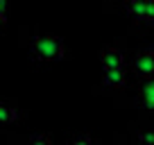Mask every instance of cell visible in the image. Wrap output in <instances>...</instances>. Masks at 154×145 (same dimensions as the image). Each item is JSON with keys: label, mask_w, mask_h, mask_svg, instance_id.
<instances>
[{"label": "cell", "mask_w": 154, "mask_h": 145, "mask_svg": "<svg viewBox=\"0 0 154 145\" xmlns=\"http://www.w3.org/2000/svg\"><path fill=\"white\" fill-rule=\"evenodd\" d=\"M32 57L36 61H59L66 57V45L54 34H41L32 41Z\"/></svg>", "instance_id": "1"}, {"label": "cell", "mask_w": 154, "mask_h": 145, "mask_svg": "<svg viewBox=\"0 0 154 145\" xmlns=\"http://www.w3.org/2000/svg\"><path fill=\"white\" fill-rule=\"evenodd\" d=\"M134 72H136V77H140V79L154 77V50L152 48H143V50L136 52Z\"/></svg>", "instance_id": "2"}, {"label": "cell", "mask_w": 154, "mask_h": 145, "mask_svg": "<svg viewBox=\"0 0 154 145\" xmlns=\"http://www.w3.org/2000/svg\"><path fill=\"white\" fill-rule=\"evenodd\" d=\"M100 61H102V66H104V70L125 68V54H122L120 48H116V45H106V48L100 50Z\"/></svg>", "instance_id": "3"}, {"label": "cell", "mask_w": 154, "mask_h": 145, "mask_svg": "<svg viewBox=\"0 0 154 145\" xmlns=\"http://www.w3.org/2000/svg\"><path fill=\"white\" fill-rule=\"evenodd\" d=\"M102 84L109 88H122L127 84V70L125 68H111V70H104L102 75Z\"/></svg>", "instance_id": "4"}, {"label": "cell", "mask_w": 154, "mask_h": 145, "mask_svg": "<svg viewBox=\"0 0 154 145\" xmlns=\"http://www.w3.org/2000/svg\"><path fill=\"white\" fill-rule=\"evenodd\" d=\"M138 104L152 111L154 109V77L143 79L138 86Z\"/></svg>", "instance_id": "5"}, {"label": "cell", "mask_w": 154, "mask_h": 145, "mask_svg": "<svg viewBox=\"0 0 154 145\" xmlns=\"http://www.w3.org/2000/svg\"><path fill=\"white\" fill-rule=\"evenodd\" d=\"M20 116L18 106L11 104V102L7 100H0V125H11V122H16Z\"/></svg>", "instance_id": "6"}, {"label": "cell", "mask_w": 154, "mask_h": 145, "mask_svg": "<svg viewBox=\"0 0 154 145\" xmlns=\"http://www.w3.org/2000/svg\"><path fill=\"white\" fill-rule=\"evenodd\" d=\"M125 9L131 14V18H136V20L143 23V18H145V0H127Z\"/></svg>", "instance_id": "7"}, {"label": "cell", "mask_w": 154, "mask_h": 145, "mask_svg": "<svg viewBox=\"0 0 154 145\" xmlns=\"http://www.w3.org/2000/svg\"><path fill=\"white\" fill-rule=\"evenodd\" d=\"M136 138L143 145H154V127H143V129L136 134Z\"/></svg>", "instance_id": "8"}, {"label": "cell", "mask_w": 154, "mask_h": 145, "mask_svg": "<svg viewBox=\"0 0 154 145\" xmlns=\"http://www.w3.org/2000/svg\"><path fill=\"white\" fill-rule=\"evenodd\" d=\"M66 145H97V140L93 138L91 134H77V136H72Z\"/></svg>", "instance_id": "9"}, {"label": "cell", "mask_w": 154, "mask_h": 145, "mask_svg": "<svg viewBox=\"0 0 154 145\" xmlns=\"http://www.w3.org/2000/svg\"><path fill=\"white\" fill-rule=\"evenodd\" d=\"M27 145H54L52 138H50L48 134H34L32 138L27 140Z\"/></svg>", "instance_id": "10"}, {"label": "cell", "mask_w": 154, "mask_h": 145, "mask_svg": "<svg viewBox=\"0 0 154 145\" xmlns=\"http://www.w3.org/2000/svg\"><path fill=\"white\" fill-rule=\"evenodd\" d=\"M143 23L154 25V0H145V18Z\"/></svg>", "instance_id": "11"}, {"label": "cell", "mask_w": 154, "mask_h": 145, "mask_svg": "<svg viewBox=\"0 0 154 145\" xmlns=\"http://www.w3.org/2000/svg\"><path fill=\"white\" fill-rule=\"evenodd\" d=\"M0 14H7V2L5 0H0Z\"/></svg>", "instance_id": "12"}, {"label": "cell", "mask_w": 154, "mask_h": 145, "mask_svg": "<svg viewBox=\"0 0 154 145\" xmlns=\"http://www.w3.org/2000/svg\"><path fill=\"white\" fill-rule=\"evenodd\" d=\"M5 23H7V14H0V27H2Z\"/></svg>", "instance_id": "13"}, {"label": "cell", "mask_w": 154, "mask_h": 145, "mask_svg": "<svg viewBox=\"0 0 154 145\" xmlns=\"http://www.w3.org/2000/svg\"><path fill=\"white\" fill-rule=\"evenodd\" d=\"M152 50H154V48H152Z\"/></svg>", "instance_id": "14"}]
</instances>
